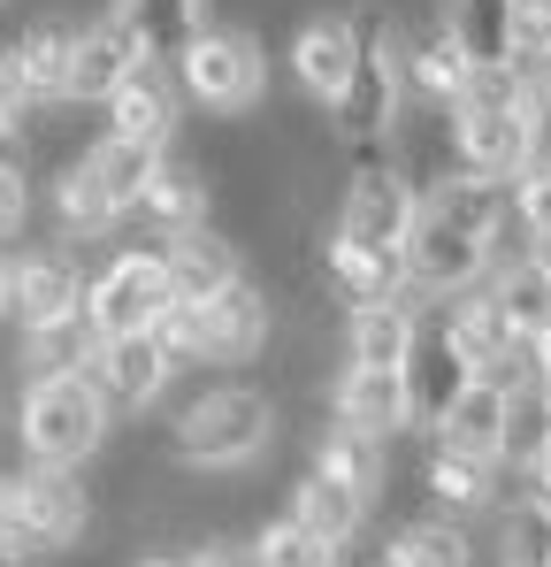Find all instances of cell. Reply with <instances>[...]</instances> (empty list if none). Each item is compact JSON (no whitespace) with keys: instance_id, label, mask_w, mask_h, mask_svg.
Instances as JSON below:
<instances>
[{"instance_id":"1","label":"cell","mask_w":551,"mask_h":567,"mask_svg":"<svg viewBox=\"0 0 551 567\" xmlns=\"http://www.w3.org/2000/svg\"><path fill=\"white\" fill-rule=\"evenodd\" d=\"M276 430H283L276 391H261V383H199L169 414V461L191 475L253 468L261 453H276Z\"/></svg>"},{"instance_id":"2","label":"cell","mask_w":551,"mask_h":567,"mask_svg":"<svg viewBox=\"0 0 551 567\" xmlns=\"http://www.w3.org/2000/svg\"><path fill=\"white\" fill-rule=\"evenodd\" d=\"M107 437H115V414L92 391L85 369L23 383V399H15V453L31 468H92L107 453Z\"/></svg>"},{"instance_id":"3","label":"cell","mask_w":551,"mask_h":567,"mask_svg":"<svg viewBox=\"0 0 551 567\" xmlns=\"http://www.w3.org/2000/svg\"><path fill=\"white\" fill-rule=\"evenodd\" d=\"M445 138H453V169H475V177H513L521 162L544 154L513 70H475L467 93L445 107Z\"/></svg>"},{"instance_id":"4","label":"cell","mask_w":551,"mask_h":567,"mask_svg":"<svg viewBox=\"0 0 551 567\" xmlns=\"http://www.w3.org/2000/svg\"><path fill=\"white\" fill-rule=\"evenodd\" d=\"M92 522H100V506H92V483L85 468H31V461H15V468L0 475V545L8 553H77L92 537Z\"/></svg>"},{"instance_id":"5","label":"cell","mask_w":551,"mask_h":567,"mask_svg":"<svg viewBox=\"0 0 551 567\" xmlns=\"http://www.w3.org/2000/svg\"><path fill=\"white\" fill-rule=\"evenodd\" d=\"M169 78H177V93L199 100L207 115H253L261 93H269V54H261L253 31L207 23V31L184 39V54L169 62Z\"/></svg>"},{"instance_id":"6","label":"cell","mask_w":551,"mask_h":567,"mask_svg":"<svg viewBox=\"0 0 551 567\" xmlns=\"http://www.w3.org/2000/svg\"><path fill=\"white\" fill-rule=\"evenodd\" d=\"M406 223H414V185H406V169L391 162V146H353L345 199H337V223H330L322 246H345V254H398V246H406Z\"/></svg>"},{"instance_id":"7","label":"cell","mask_w":551,"mask_h":567,"mask_svg":"<svg viewBox=\"0 0 551 567\" xmlns=\"http://www.w3.org/2000/svg\"><path fill=\"white\" fill-rule=\"evenodd\" d=\"M330 115V131L345 138V146H383L391 138V123L406 115V85H398V31L375 16L361 23V54H353V78H345V93L322 107Z\"/></svg>"},{"instance_id":"8","label":"cell","mask_w":551,"mask_h":567,"mask_svg":"<svg viewBox=\"0 0 551 567\" xmlns=\"http://www.w3.org/2000/svg\"><path fill=\"white\" fill-rule=\"evenodd\" d=\"M169 307V269H162V246H123L100 277L85 284V322L100 338H131V330H154Z\"/></svg>"},{"instance_id":"9","label":"cell","mask_w":551,"mask_h":567,"mask_svg":"<svg viewBox=\"0 0 551 567\" xmlns=\"http://www.w3.org/2000/svg\"><path fill=\"white\" fill-rule=\"evenodd\" d=\"M398 261H406V291H414V299H453V291L490 277V246H482L475 230L445 223V215H429V207H414Z\"/></svg>"},{"instance_id":"10","label":"cell","mask_w":551,"mask_h":567,"mask_svg":"<svg viewBox=\"0 0 551 567\" xmlns=\"http://www.w3.org/2000/svg\"><path fill=\"white\" fill-rule=\"evenodd\" d=\"M437 322H445L453 353L467 361V377H498L506 391L529 383V346L513 338V322L498 315V299H490L482 284H467V291H453V299H437Z\"/></svg>"},{"instance_id":"11","label":"cell","mask_w":551,"mask_h":567,"mask_svg":"<svg viewBox=\"0 0 551 567\" xmlns=\"http://www.w3.org/2000/svg\"><path fill=\"white\" fill-rule=\"evenodd\" d=\"M92 391L107 399V414H146V406H162L169 399V383H177V361L162 353V338L154 330H131V338H100L85 361Z\"/></svg>"},{"instance_id":"12","label":"cell","mask_w":551,"mask_h":567,"mask_svg":"<svg viewBox=\"0 0 551 567\" xmlns=\"http://www.w3.org/2000/svg\"><path fill=\"white\" fill-rule=\"evenodd\" d=\"M199 346H207V369H246L276 346V299L269 284L238 277L222 284L215 299H199Z\"/></svg>"},{"instance_id":"13","label":"cell","mask_w":551,"mask_h":567,"mask_svg":"<svg viewBox=\"0 0 551 567\" xmlns=\"http://www.w3.org/2000/svg\"><path fill=\"white\" fill-rule=\"evenodd\" d=\"M398 383H406V430H437V414L453 406V391L467 383V361L453 353V338H445V322H437V307H422L414 315V346H406V361H398Z\"/></svg>"},{"instance_id":"14","label":"cell","mask_w":551,"mask_h":567,"mask_svg":"<svg viewBox=\"0 0 551 567\" xmlns=\"http://www.w3.org/2000/svg\"><path fill=\"white\" fill-rule=\"evenodd\" d=\"M353 54H361V16L322 8V16H306L291 31V85L314 107H330V100L345 93V78H353Z\"/></svg>"},{"instance_id":"15","label":"cell","mask_w":551,"mask_h":567,"mask_svg":"<svg viewBox=\"0 0 551 567\" xmlns=\"http://www.w3.org/2000/svg\"><path fill=\"white\" fill-rule=\"evenodd\" d=\"M100 107H107V131H115V138H138V146H162V154L177 146L184 93H177V78H169V62H138Z\"/></svg>"},{"instance_id":"16","label":"cell","mask_w":551,"mask_h":567,"mask_svg":"<svg viewBox=\"0 0 551 567\" xmlns=\"http://www.w3.org/2000/svg\"><path fill=\"white\" fill-rule=\"evenodd\" d=\"M85 307V277L62 246H39V254H8V322L31 330V322H54V315H77Z\"/></svg>"},{"instance_id":"17","label":"cell","mask_w":551,"mask_h":567,"mask_svg":"<svg viewBox=\"0 0 551 567\" xmlns=\"http://www.w3.org/2000/svg\"><path fill=\"white\" fill-rule=\"evenodd\" d=\"M154 246H162V269H169V299H184V307H199V299H215L222 284L246 277V246H238L230 230H215V223L177 230V238H154Z\"/></svg>"},{"instance_id":"18","label":"cell","mask_w":551,"mask_h":567,"mask_svg":"<svg viewBox=\"0 0 551 567\" xmlns=\"http://www.w3.org/2000/svg\"><path fill=\"white\" fill-rule=\"evenodd\" d=\"M475 78V62L459 54V39L445 31V16H429L422 31H398V85L422 107H453Z\"/></svg>"},{"instance_id":"19","label":"cell","mask_w":551,"mask_h":567,"mask_svg":"<svg viewBox=\"0 0 551 567\" xmlns=\"http://www.w3.org/2000/svg\"><path fill=\"white\" fill-rule=\"evenodd\" d=\"M506 414H513V391L498 377H467L453 391V406L437 414V430H429V445H445V453H475V461H498L506 453Z\"/></svg>"},{"instance_id":"20","label":"cell","mask_w":551,"mask_h":567,"mask_svg":"<svg viewBox=\"0 0 551 567\" xmlns=\"http://www.w3.org/2000/svg\"><path fill=\"white\" fill-rule=\"evenodd\" d=\"M138 62H146V54H138V39L100 8L92 23H77V54H70V107H100V100L115 93Z\"/></svg>"},{"instance_id":"21","label":"cell","mask_w":551,"mask_h":567,"mask_svg":"<svg viewBox=\"0 0 551 567\" xmlns=\"http://www.w3.org/2000/svg\"><path fill=\"white\" fill-rule=\"evenodd\" d=\"M131 215H146L162 238H177V230H199V223H215V185H207V169H199V162H184V154H162Z\"/></svg>"},{"instance_id":"22","label":"cell","mask_w":551,"mask_h":567,"mask_svg":"<svg viewBox=\"0 0 551 567\" xmlns=\"http://www.w3.org/2000/svg\"><path fill=\"white\" fill-rule=\"evenodd\" d=\"M306 468L345 483L353 498H375V491L391 483V437H367V430H353V422L330 414V422L314 430V445H306Z\"/></svg>"},{"instance_id":"23","label":"cell","mask_w":551,"mask_h":567,"mask_svg":"<svg viewBox=\"0 0 551 567\" xmlns=\"http://www.w3.org/2000/svg\"><path fill=\"white\" fill-rule=\"evenodd\" d=\"M498 468L506 461H475V453H445V445H429V461H422V498L445 514V522H475V514H490L498 506Z\"/></svg>"},{"instance_id":"24","label":"cell","mask_w":551,"mask_h":567,"mask_svg":"<svg viewBox=\"0 0 551 567\" xmlns=\"http://www.w3.org/2000/svg\"><path fill=\"white\" fill-rule=\"evenodd\" d=\"M322 553H345L353 537L367 529V498H353L345 483H330V475H314V468H299V483H291V506H283Z\"/></svg>"},{"instance_id":"25","label":"cell","mask_w":551,"mask_h":567,"mask_svg":"<svg viewBox=\"0 0 551 567\" xmlns=\"http://www.w3.org/2000/svg\"><path fill=\"white\" fill-rule=\"evenodd\" d=\"M107 16L138 39L146 62H177L184 39L215 23V0H107Z\"/></svg>"},{"instance_id":"26","label":"cell","mask_w":551,"mask_h":567,"mask_svg":"<svg viewBox=\"0 0 551 567\" xmlns=\"http://www.w3.org/2000/svg\"><path fill=\"white\" fill-rule=\"evenodd\" d=\"M330 414L367 430V437H398L406 430V383H398V369H353L345 361V377L330 383Z\"/></svg>"},{"instance_id":"27","label":"cell","mask_w":551,"mask_h":567,"mask_svg":"<svg viewBox=\"0 0 551 567\" xmlns=\"http://www.w3.org/2000/svg\"><path fill=\"white\" fill-rule=\"evenodd\" d=\"M15 70H23V93L31 100H70V54H77V23L70 16H39L8 39Z\"/></svg>"},{"instance_id":"28","label":"cell","mask_w":551,"mask_h":567,"mask_svg":"<svg viewBox=\"0 0 551 567\" xmlns=\"http://www.w3.org/2000/svg\"><path fill=\"white\" fill-rule=\"evenodd\" d=\"M367 560H375V567H482V560H475L467 522H445V514H422V522L383 529V545H375Z\"/></svg>"},{"instance_id":"29","label":"cell","mask_w":551,"mask_h":567,"mask_svg":"<svg viewBox=\"0 0 551 567\" xmlns=\"http://www.w3.org/2000/svg\"><path fill=\"white\" fill-rule=\"evenodd\" d=\"M414 299H375V307H353L345 315V361L353 369H398L406 346H414Z\"/></svg>"},{"instance_id":"30","label":"cell","mask_w":551,"mask_h":567,"mask_svg":"<svg viewBox=\"0 0 551 567\" xmlns=\"http://www.w3.org/2000/svg\"><path fill=\"white\" fill-rule=\"evenodd\" d=\"M92 346H100V330H92L85 307H77V315H54V322L15 330V369H23V383L31 377H70V369L92 361Z\"/></svg>"},{"instance_id":"31","label":"cell","mask_w":551,"mask_h":567,"mask_svg":"<svg viewBox=\"0 0 551 567\" xmlns=\"http://www.w3.org/2000/svg\"><path fill=\"white\" fill-rule=\"evenodd\" d=\"M437 16H445V31L459 39V54L475 70H506L513 62V0H445Z\"/></svg>"},{"instance_id":"32","label":"cell","mask_w":551,"mask_h":567,"mask_svg":"<svg viewBox=\"0 0 551 567\" xmlns=\"http://www.w3.org/2000/svg\"><path fill=\"white\" fill-rule=\"evenodd\" d=\"M46 199H54V230H62V246L107 238V230L123 223V207L85 177V162H62V169H54V185H46Z\"/></svg>"},{"instance_id":"33","label":"cell","mask_w":551,"mask_h":567,"mask_svg":"<svg viewBox=\"0 0 551 567\" xmlns=\"http://www.w3.org/2000/svg\"><path fill=\"white\" fill-rule=\"evenodd\" d=\"M482 291L498 299V315L513 322V338L529 346L537 330L551 322V277L529 261V254H506V261H490V277H482Z\"/></svg>"},{"instance_id":"34","label":"cell","mask_w":551,"mask_h":567,"mask_svg":"<svg viewBox=\"0 0 551 567\" xmlns=\"http://www.w3.org/2000/svg\"><path fill=\"white\" fill-rule=\"evenodd\" d=\"M77 162H85L92 185H100L107 199H115V207H123V215H131V207H138V192H146V177H154V162H162V146H138V138H115V131H100V138H92Z\"/></svg>"},{"instance_id":"35","label":"cell","mask_w":551,"mask_h":567,"mask_svg":"<svg viewBox=\"0 0 551 567\" xmlns=\"http://www.w3.org/2000/svg\"><path fill=\"white\" fill-rule=\"evenodd\" d=\"M490 567H551V498L521 491L513 506H498V560Z\"/></svg>"},{"instance_id":"36","label":"cell","mask_w":551,"mask_h":567,"mask_svg":"<svg viewBox=\"0 0 551 567\" xmlns=\"http://www.w3.org/2000/svg\"><path fill=\"white\" fill-rule=\"evenodd\" d=\"M253 553H261V567H337L345 553H322L291 514H269L261 529H253Z\"/></svg>"},{"instance_id":"37","label":"cell","mask_w":551,"mask_h":567,"mask_svg":"<svg viewBox=\"0 0 551 567\" xmlns=\"http://www.w3.org/2000/svg\"><path fill=\"white\" fill-rule=\"evenodd\" d=\"M506 185H513V223H521V238H544L551 230V154L521 162Z\"/></svg>"},{"instance_id":"38","label":"cell","mask_w":551,"mask_h":567,"mask_svg":"<svg viewBox=\"0 0 551 567\" xmlns=\"http://www.w3.org/2000/svg\"><path fill=\"white\" fill-rule=\"evenodd\" d=\"M544 437H551V406L537 399V391H529V383H521V391H513V414H506V453H498V461H513V468H529Z\"/></svg>"},{"instance_id":"39","label":"cell","mask_w":551,"mask_h":567,"mask_svg":"<svg viewBox=\"0 0 551 567\" xmlns=\"http://www.w3.org/2000/svg\"><path fill=\"white\" fill-rule=\"evenodd\" d=\"M23 223H31V169L0 162V238H15Z\"/></svg>"},{"instance_id":"40","label":"cell","mask_w":551,"mask_h":567,"mask_svg":"<svg viewBox=\"0 0 551 567\" xmlns=\"http://www.w3.org/2000/svg\"><path fill=\"white\" fill-rule=\"evenodd\" d=\"M31 107H39V100L23 93V70H15V54H8V39H0V131H23Z\"/></svg>"},{"instance_id":"41","label":"cell","mask_w":551,"mask_h":567,"mask_svg":"<svg viewBox=\"0 0 551 567\" xmlns=\"http://www.w3.org/2000/svg\"><path fill=\"white\" fill-rule=\"evenodd\" d=\"M184 560L191 567H261V553H253V537H199Z\"/></svg>"},{"instance_id":"42","label":"cell","mask_w":551,"mask_h":567,"mask_svg":"<svg viewBox=\"0 0 551 567\" xmlns=\"http://www.w3.org/2000/svg\"><path fill=\"white\" fill-rule=\"evenodd\" d=\"M529 391H537V399L551 406V322L537 330V338H529Z\"/></svg>"},{"instance_id":"43","label":"cell","mask_w":551,"mask_h":567,"mask_svg":"<svg viewBox=\"0 0 551 567\" xmlns=\"http://www.w3.org/2000/svg\"><path fill=\"white\" fill-rule=\"evenodd\" d=\"M529 483H537V491H544V498H551V437H544V445H537V461H529Z\"/></svg>"},{"instance_id":"44","label":"cell","mask_w":551,"mask_h":567,"mask_svg":"<svg viewBox=\"0 0 551 567\" xmlns=\"http://www.w3.org/2000/svg\"><path fill=\"white\" fill-rule=\"evenodd\" d=\"M529 261H537V269L551 277V230H544V238H529Z\"/></svg>"},{"instance_id":"45","label":"cell","mask_w":551,"mask_h":567,"mask_svg":"<svg viewBox=\"0 0 551 567\" xmlns=\"http://www.w3.org/2000/svg\"><path fill=\"white\" fill-rule=\"evenodd\" d=\"M138 567H191L184 553H154V560H138Z\"/></svg>"},{"instance_id":"46","label":"cell","mask_w":551,"mask_h":567,"mask_svg":"<svg viewBox=\"0 0 551 567\" xmlns=\"http://www.w3.org/2000/svg\"><path fill=\"white\" fill-rule=\"evenodd\" d=\"M0 162H23V154H15V131H0Z\"/></svg>"},{"instance_id":"47","label":"cell","mask_w":551,"mask_h":567,"mask_svg":"<svg viewBox=\"0 0 551 567\" xmlns=\"http://www.w3.org/2000/svg\"><path fill=\"white\" fill-rule=\"evenodd\" d=\"M0 322H8V254H0Z\"/></svg>"},{"instance_id":"48","label":"cell","mask_w":551,"mask_h":567,"mask_svg":"<svg viewBox=\"0 0 551 567\" xmlns=\"http://www.w3.org/2000/svg\"><path fill=\"white\" fill-rule=\"evenodd\" d=\"M0 567H31V560H23V553H8V545H0Z\"/></svg>"},{"instance_id":"49","label":"cell","mask_w":551,"mask_h":567,"mask_svg":"<svg viewBox=\"0 0 551 567\" xmlns=\"http://www.w3.org/2000/svg\"><path fill=\"white\" fill-rule=\"evenodd\" d=\"M337 567H375V560H337Z\"/></svg>"},{"instance_id":"50","label":"cell","mask_w":551,"mask_h":567,"mask_svg":"<svg viewBox=\"0 0 551 567\" xmlns=\"http://www.w3.org/2000/svg\"><path fill=\"white\" fill-rule=\"evenodd\" d=\"M0 8H8V0H0Z\"/></svg>"}]
</instances>
